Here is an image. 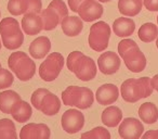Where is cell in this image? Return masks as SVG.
Segmentation results:
<instances>
[{"mask_svg":"<svg viewBox=\"0 0 158 139\" xmlns=\"http://www.w3.org/2000/svg\"><path fill=\"white\" fill-rule=\"evenodd\" d=\"M42 11V2L41 0H28V9L27 12L40 14Z\"/></svg>","mask_w":158,"mask_h":139,"instance_id":"32","label":"cell"},{"mask_svg":"<svg viewBox=\"0 0 158 139\" xmlns=\"http://www.w3.org/2000/svg\"><path fill=\"white\" fill-rule=\"evenodd\" d=\"M139 38L143 42H152L157 39L158 36V26L153 23H145L140 27L138 32Z\"/></svg>","mask_w":158,"mask_h":139,"instance_id":"26","label":"cell"},{"mask_svg":"<svg viewBox=\"0 0 158 139\" xmlns=\"http://www.w3.org/2000/svg\"><path fill=\"white\" fill-rule=\"evenodd\" d=\"M142 139H158V129H153L146 132L142 136Z\"/></svg>","mask_w":158,"mask_h":139,"instance_id":"35","label":"cell"},{"mask_svg":"<svg viewBox=\"0 0 158 139\" xmlns=\"http://www.w3.org/2000/svg\"><path fill=\"white\" fill-rule=\"evenodd\" d=\"M157 23H158V15H157Z\"/></svg>","mask_w":158,"mask_h":139,"instance_id":"40","label":"cell"},{"mask_svg":"<svg viewBox=\"0 0 158 139\" xmlns=\"http://www.w3.org/2000/svg\"><path fill=\"white\" fill-rule=\"evenodd\" d=\"M102 122L107 127H116L120 124L123 119V112L118 106H107L102 113Z\"/></svg>","mask_w":158,"mask_h":139,"instance_id":"21","label":"cell"},{"mask_svg":"<svg viewBox=\"0 0 158 139\" xmlns=\"http://www.w3.org/2000/svg\"><path fill=\"white\" fill-rule=\"evenodd\" d=\"M77 13L85 22H94L103 15L104 8L97 0H85Z\"/></svg>","mask_w":158,"mask_h":139,"instance_id":"12","label":"cell"},{"mask_svg":"<svg viewBox=\"0 0 158 139\" xmlns=\"http://www.w3.org/2000/svg\"><path fill=\"white\" fill-rule=\"evenodd\" d=\"M49 6H50L51 8H53V9L57 12V14L60 15V19H61V22L63 21V19L65 18V16L68 15L67 6H66V3L64 2L63 0H52Z\"/></svg>","mask_w":158,"mask_h":139,"instance_id":"31","label":"cell"},{"mask_svg":"<svg viewBox=\"0 0 158 139\" xmlns=\"http://www.w3.org/2000/svg\"><path fill=\"white\" fill-rule=\"evenodd\" d=\"M118 53L129 71L140 73L146 67V58L132 39H123L118 44Z\"/></svg>","mask_w":158,"mask_h":139,"instance_id":"2","label":"cell"},{"mask_svg":"<svg viewBox=\"0 0 158 139\" xmlns=\"http://www.w3.org/2000/svg\"><path fill=\"white\" fill-rule=\"evenodd\" d=\"M33 114V109L31 106L26 101H23L21 100L20 102L15 104L12 109L11 115L14 119H15L18 123H25V122H28L29 119L31 117Z\"/></svg>","mask_w":158,"mask_h":139,"instance_id":"22","label":"cell"},{"mask_svg":"<svg viewBox=\"0 0 158 139\" xmlns=\"http://www.w3.org/2000/svg\"><path fill=\"white\" fill-rule=\"evenodd\" d=\"M51 50V41L46 36H39L29 46V54L36 60L44 58Z\"/></svg>","mask_w":158,"mask_h":139,"instance_id":"17","label":"cell"},{"mask_svg":"<svg viewBox=\"0 0 158 139\" xmlns=\"http://www.w3.org/2000/svg\"><path fill=\"white\" fill-rule=\"evenodd\" d=\"M40 15H41V19H42L44 31H53L54 28H56L57 25L61 24L60 15L57 14V12L55 11L53 8L50 7V6H48L47 9L42 10Z\"/></svg>","mask_w":158,"mask_h":139,"instance_id":"25","label":"cell"},{"mask_svg":"<svg viewBox=\"0 0 158 139\" xmlns=\"http://www.w3.org/2000/svg\"><path fill=\"white\" fill-rule=\"evenodd\" d=\"M84 1L85 0H68V7L73 12H78L79 7Z\"/></svg>","mask_w":158,"mask_h":139,"instance_id":"34","label":"cell"},{"mask_svg":"<svg viewBox=\"0 0 158 139\" xmlns=\"http://www.w3.org/2000/svg\"><path fill=\"white\" fill-rule=\"evenodd\" d=\"M120 58L116 52L113 51H107L103 52L98 59V65L99 70L105 75H113L117 73L120 68Z\"/></svg>","mask_w":158,"mask_h":139,"instance_id":"13","label":"cell"},{"mask_svg":"<svg viewBox=\"0 0 158 139\" xmlns=\"http://www.w3.org/2000/svg\"><path fill=\"white\" fill-rule=\"evenodd\" d=\"M99 2H108V1H110V0H98Z\"/></svg>","mask_w":158,"mask_h":139,"instance_id":"37","label":"cell"},{"mask_svg":"<svg viewBox=\"0 0 158 139\" xmlns=\"http://www.w3.org/2000/svg\"><path fill=\"white\" fill-rule=\"evenodd\" d=\"M153 86L149 77L129 78L121 84L120 93L126 102L134 103L143 98H147L153 93Z\"/></svg>","mask_w":158,"mask_h":139,"instance_id":"3","label":"cell"},{"mask_svg":"<svg viewBox=\"0 0 158 139\" xmlns=\"http://www.w3.org/2000/svg\"><path fill=\"white\" fill-rule=\"evenodd\" d=\"M156 47H157V49H158V36H157V40H156Z\"/></svg>","mask_w":158,"mask_h":139,"instance_id":"38","label":"cell"},{"mask_svg":"<svg viewBox=\"0 0 158 139\" xmlns=\"http://www.w3.org/2000/svg\"><path fill=\"white\" fill-rule=\"evenodd\" d=\"M143 0H119L118 10L123 15L132 16L138 15L142 10Z\"/></svg>","mask_w":158,"mask_h":139,"instance_id":"23","label":"cell"},{"mask_svg":"<svg viewBox=\"0 0 158 139\" xmlns=\"http://www.w3.org/2000/svg\"><path fill=\"white\" fill-rule=\"evenodd\" d=\"M22 28L28 36L38 35L44 29L41 15L33 12H26L22 19Z\"/></svg>","mask_w":158,"mask_h":139,"instance_id":"15","label":"cell"},{"mask_svg":"<svg viewBox=\"0 0 158 139\" xmlns=\"http://www.w3.org/2000/svg\"><path fill=\"white\" fill-rule=\"evenodd\" d=\"M112 29L110 26L104 21H99L90 27L88 42L92 50L102 52L108 47Z\"/></svg>","mask_w":158,"mask_h":139,"instance_id":"8","label":"cell"},{"mask_svg":"<svg viewBox=\"0 0 158 139\" xmlns=\"http://www.w3.org/2000/svg\"><path fill=\"white\" fill-rule=\"evenodd\" d=\"M63 129L67 134H77L85 125V116L80 111L70 109L63 113L61 119Z\"/></svg>","mask_w":158,"mask_h":139,"instance_id":"10","label":"cell"},{"mask_svg":"<svg viewBox=\"0 0 158 139\" xmlns=\"http://www.w3.org/2000/svg\"><path fill=\"white\" fill-rule=\"evenodd\" d=\"M151 82H152V86H153V88L158 91V74H156V75L152 78Z\"/></svg>","mask_w":158,"mask_h":139,"instance_id":"36","label":"cell"},{"mask_svg":"<svg viewBox=\"0 0 158 139\" xmlns=\"http://www.w3.org/2000/svg\"><path fill=\"white\" fill-rule=\"evenodd\" d=\"M0 139H19L15 125L11 119H0Z\"/></svg>","mask_w":158,"mask_h":139,"instance_id":"27","label":"cell"},{"mask_svg":"<svg viewBox=\"0 0 158 139\" xmlns=\"http://www.w3.org/2000/svg\"><path fill=\"white\" fill-rule=\"evenodd\" d=\"M139 116L146 124H154L158 119V109L153 102H145L139 108Z\"/></svg>","mask_w":158,"mask_h":139,"instance_id":"24","label":"cell"},{"mask_svg":"<svg viewBox=\"0 0 158 139\" xmlns=\"http://www.w3.org/2000/svg\"><path fill=\"white\" fill-rule=\"evenodd\" d=\"M62 101L65 106L86 110L92 106L94 102V95L92 90L87 87L69 86L62 93Z\"/></svg>","mask_w":158,"mask_h":139,"instance_id":"6","label":"cell"},{"mask_svg":"<svg viewBox=\"0 0 158 139\" xmlns=\"http://www.w3.org/2000/svg\"><path fill=\"white\" fill-rule=\"evenodd\" d=\"M143 5L148 11H158V0H143Z\"/></svg>","mask_w":158,"mask_h":139,"instance_id":"33","label":"cell"},{"mask_svg":"<svg viewBox=\"0 0 158 139\" xmlns=\"http://www.w3.org/2000/svg\"><path fill=\"white\" fill-rule=\"evenodd\" d=\"M0 16H1V12H0Z\"/></svg>","mask_w":158,"mask_h":139,"instance_id":"42","label":"cell"},{"mask_svg":"<svg viewBox=\"0 0 158 139\" xmlns=\"http://www.w3.org/2000/svg\"><path fill=\"white\" fill-rule=\"evenodd\" d=\"M31 104L36 110L41 111L44 114L52 116L61 110V101L56 95L47 88H39L33 93L31 97Z\"/></svg>","mask_w":158,"mask_h":139,"instance_id":"7","label":"cell"},{"mask_svg":"<svg viewBox=\"0 0 158 139\" xmlns=\"http://www.w3.org/2000/svg\"><path fill=\"white\" fill-rule=\"evenodd\" d=\"M51 130L46 124L28 123L20 132V139H50Z\"/></svg>","mask_w":158,"mask_h":139,"instance_id":"14","label":"cell"},{"mask_svg":"<svg viewBox=\"0 0 158 139\" xmlns=\"http://www.w3.org/2000/svg\"><path fill=\"white\" fill-rule=\"evenodd\" d=\"M9 68L15 74L16 78L22 82L31 80L36 73V64L23 51L12 52L8 59Z\"/></svg>","mask_w":158,"mask_h":139,"instance_id":"5","label":"cell"},{"mask_svg":"<svg viewBox=\"0 0 158 139\" xmlns=\"http://www.w3.org/2000/svg\"><path fill=\"white\" fill-rule=\"evenodd\" d=\"M14 82L13 74L6 68L0 67V89H6L12 86Z\"/></svg>","mask_w":158,"mask_h":139,"instance_id":"30","label":"cell"},{"mask_svg":"<svg viewBox=\"0 0 158 139\" xmlns=\"http://www.w3.org/2000/svg\"><path fill=\"white\" fill-rule=\"evenodd\" d=\"M0 35L2 45L9 50H16L24 42V34L14 18H5L0 21Z\"/></svg>","mask_w":158,"mask_h":139,"instance_id":"4","label":"cell"},{"mask_svg":"<svg viewBox=\"0 0 158 139\" xmlns=\"http://www.w3.org/2000/svg\"><path fill=\"white\" fill-rule=\"evenodd\" d=\"M28 9V0H9L8 2V11L12 15H23Z\"/></svg>","mask_w":158,"mask_h":139,"instance_id":"28","label":"cell"},{"mask_svg":"<svg viewBox=\"0 0 158 139\" xmlns=\"http://www.w3.org/2000/svg\"><path fill=\"white\" fill-rule=\"evenodd\" d=\"M67 68L82 82H89L97 76L98 68L92 58L80 51H73L67 57Z\"/></svg>","mask_w":158,"mask_h":139,"instance_id":"1","label":"cell"},{"mask_svg":"<svg viewBox=\"0 0 158 139\" xmlns=\"http://www.w3.org/2000/svg\"><path fill=\"white\" fill-rule=\"evenodd\" d=\"M119 97V89L114 84H104L99 87L95 93V99L102 106H110L117 101Z\"/></svg>","mask_w":158,"mask_h":139,"instance_id":"16","label":"cell"},{"mask_svg":"<svg viewBox=\"0 0 158 139\" xmlns=\"http://www.w3.org/2000/svg\"><path fill=\"white\" fill-rule=\"evenodd\" d=\"M1 46H2V42H1V40H0V49H1Z\"/></svg>","mask_w":158,"mask_h":139,"instance_id":"39","label":"cell"},{"mask_svg":"<svg viewBox=\"0 0 158 139\" xmlns=\"http://www.w3.org/2000/svg\"><path fill=\"white\" fill-rule=\"evenodd\" d=\"M0 67H1V63H0Z\"/></svg>","mask_w":158,"mask_h":139,"instance_id":"41","label":"cell"},{"mask_svg":"<svg viewBox=\"0 0 158 139\" xmlns=\"http://www.w3.org/2000/svg\"><path fill=\"white\" fill-rule=\"evenodd\" d=\"M144 132V126L142 122L134 117H127L118 128V134L123 139H140Z\"/></svg>","mask_w":158,"mask_h":139,"instance_id":"11","label":"cell"},{"mask_svg":"<svg viewBox=\"0 0 158 139\" xmlns=\"http://www.w3.org/2000/svg\"><path fill=\"white\" fill-rule=\"evenodd\" d=\"M135 23L130 18H118L113 23V32L118 37H128L134 33Z\"/></svg>","mask_w":158,"mask_h":139,"instance_id":"19","label":"cell"},{"mask_svg":"<svg viewBox=\"0 0 158 139\" xmlns=\"http://www.w3.org/2000/svg\"><path fill=\"white\" fill-rule=\"evenodd\" d=\"M64 66V57L59 52H52L39 66V76L44 82H53L60 75Z\"/></svg>","mask_w":158,"mask_h":139,"instance_id":"9","label":"cell"},{"mask_svg":"<svg viewBox=\"0 0 158 139\" xmlns=\"http://www.w3.org/2000/svg\"><path fill=\"white\" fill-rule=\"evenodd\" d=\"M61 27L63 33L68 37H76L81 33L84 28V23L80 18L77 16H65L61 22Z\"/></svg>","mask_w":158,"mask_h":139,"instance_id":"18","label":"cell"},{"mask_svg":"<svg viewBox=\"0 0 158 139\" xmlns=\"http://www.w3.org/2000/svg\"><path fill=\"white\" fill-rule=\"evenodd\" d=\"M21 100V96L14 90H6L0 93V111L5 114H11L13 106Z\"/></svg>","mask_w":158,"mask_h":139,"instance_id":"20","label":"cell"},{"mask_svg":"<svg viewBox=\"0 0 158 139\" xmlns=\"http://www.w3.org/2000/svg\"><path fill=\"white\" fill-rule=\"evenodd\" d=\"M80 139H110V134L106 128L98 126L89 132H84Z\"/></svg>","mask_w":158,"mask_h":139,"instance_id":"29","label":"cell"}]
</instances>
